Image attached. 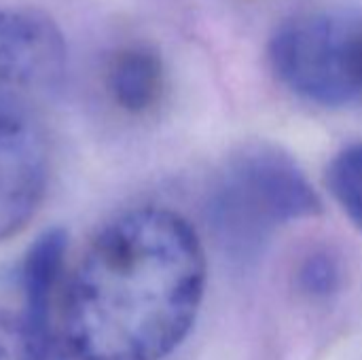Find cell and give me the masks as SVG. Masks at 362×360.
Returning a JSON list of instances; mask_svg holds the SVG:
<instances>
[{
	"instance_id": "cell-1",
	"label": "cell",
	"mask_w": 362,
	"mask_h": 360,
	"mask_svg": "<svg viewBox=\"0 0 362 360\" xmlns=\"http://www.w3.org/2000/svg\"><path fill=\"white\" fill-rule=\"evenodd\" d=\"M208 263L193 225L161 206L104 223L68 267L57 331L78 360H161L193 329Z\"/></svg>"
},
{
	"instance_id": "cell-2",
	"label": "cell",
	"mask_w": 362,
	"mask_h": 360,
	"mask_svg": "<svg viewBox=\"0 0 362 360\" xmlns=\"http://www.w3.org/2000/svg\"><path fill=\"white\" fill-rule=\"evenodd\" d=\"M361 32L329 15L284 21L272 42L269 62L299 98L320 106H344L362 93Z\"/></svg>"
},
{
	"instance_id": "cell-3",
	"label": "cell",
	"mask_w": 362,
	"mask_h": 360,
	"mask_svg": "<svg viewBox=\"0 0 362 360\" xmlns=\"http://www.w3.org/2000/svg\"><path fill=\"white\" fill-rule=\"evenodd\" d=\"M64 70V36L47 15L0 8V125H38Z\"/></svg>"
},
{
	"instance_id": "cell-4",
	"label": "cell",
	"mask_w": 362,
	"mask_h": 360,
	"mask_svg": "<svg viewBox=\"0 0 362 360\" xmlns=\"http://www.w3.org/2000/svg\"><path fill=\"white\" fill-rule=\"evenodd\" d=\"M49 155L38 125H0V242L19 233L47 193Z\"/></svg>"
},
{
	"instance_id": "cell-5",
	"label": "cell",
	"mask_w": 362,
	"mask_h": 360,
	"mask_svg": "<svg viewBox=\"0 0 362 360\" xmlns=\"http://www.w3.org/2000/svg\"><path fill=\"white\" fill-rule=\"evenodd\" d=\"M68 238L62 229L42 233L28 250L21 267L23 310L19 312L40 331L57 333V306L66 280Z\"/></svg>"
},
{
	"instance_id": "cell-6",
	"label": "cell",
	"mask_w": 362,
	"mask_h": 360,
	"mask_svg": "<svg viewBox=\"0 0 362 360\" xmlns=\"http://www.w3.org/2000/svg\"><path fill=\"white\" fill-rule=\"evenodd\" d=\"M106 89L121 110L129 115L151 112L165 89L161 57L142 45L121 49L108 64Z\"/></svg>"
},
{
	"instance_id": "cell-7",
	"label": "cell",
	"mask_w": 362,
	"mask_h": 360,
	"mask_svg": "<svg viewBox=\"0 0 362 360\" xmlns=\"http://www.w3.org/2000/svg\"><path fill=\"white\" fill-rule=\"evenodd\" d=\"M0 360H78L57 333L40 331L21 314L0 310Z\"/></svg>"
},
{
	"instance_id": "cell-8",
	"label": "cell",
	"mask_w": 362,
	"mask_h": 360,
	"mask_svg": "<svg viewBox=\"0 0 362 360\" xmlns=\"http://www.w3.org/2000/svg\"><path fill=\"white\" fill-rule=\"evenodd\" d=\"M327 187L346 216L362 231V142L346 146L331 159Z\"/></svg>"
},
{
	"instance_id": "cell-9",
	"label": "cell",
	"mask_w": 362,
	"mask_h": 360,
	"mask_svg": "<svg viewBox=\"0 0 362 360\" xmlns=\"http://www.w3.org/2000/svg\"><path fill=\"white\" fill-rule=\"evenodd\" d=\"M361 64H362V32H361Z\"/></svg>"
}]
</instances>
